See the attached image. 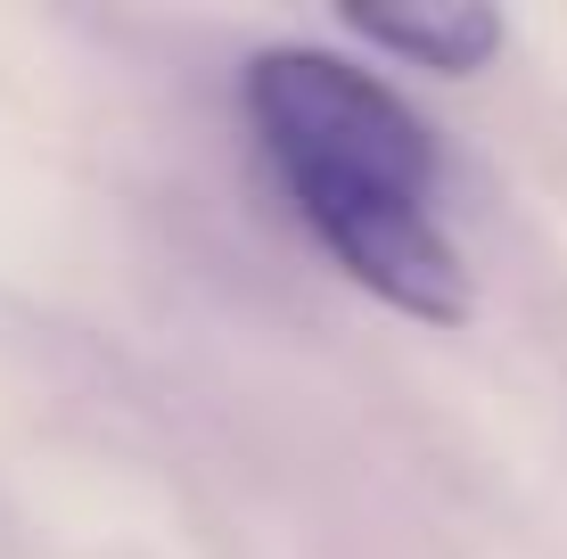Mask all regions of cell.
Returning a JSON list of instances; mask_svg holds the SVG:
<instances>
[{
	"label": "cell",
	"instance_id": "obj_1",
	"mask_svg": "<svg viewBox=\"0 0 567 559\" xmlns=\"http://www.w3.org/2000/svg\"><path fill=\"white\" fill-rule=\"evenodd\" d=\"M239 107L305 222L346 215V206L436 198V141H427L420 107L338 50L312 42L256 50L239 74Z\"/></svg>",
	"mask_w": 567,
	"mask_h": 559
},
{
	"label": "cell",
	"instance_id": "obj_2",
	"mask_svg": "<svg viewBox=\"0 0 567 559\" xmlns=\"http://www.w3.org/2000/svg\"><path fill=\"white\" fill-rule=\"evenodd\" d=\"M346 25H354V42L403 58V66H427V74H477V66H494V58H502V42H511L502 9H485V0H427V9H346Z\"/></svg>",
	"mask_w": 567,
	"mask_h": 559
}]
</instances>
